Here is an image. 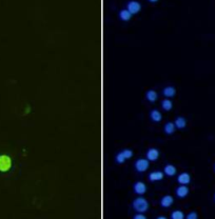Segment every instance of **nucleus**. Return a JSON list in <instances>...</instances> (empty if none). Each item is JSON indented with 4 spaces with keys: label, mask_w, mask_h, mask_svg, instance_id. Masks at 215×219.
Returning a JSON list of instances; mask_svg holds the SVG:
<instances>
[{
    "label": "nucleus",
    "mask_w": 215,
    "mask_h": 219,
    "mask_svg": "<svg viewBox=\"0 0 215 219\" xmlns=\"http://www.w3.org/2000/svg\"><path fill=\"white\" fill-rule=\"evenodd\" d=\"M173 202H174V198L172 197L171 195H166L160 199V205L163 206V208H169V206L173 205Z\"/></svg>",
    "instance_id": "8"
},
{
    "label": "nucleus",
    "mask_w": 215,
    "mask_h": 219,
    "mask_svg": "<svg viewBox=\"0 0 215 219\" xmlns=\"http://www.w3.org/2000/svg\"><path fill=\"white\" fill-rule=\"evenodd\" d=\"M150 117L153 121L155 122H159L161 119H163V116H161V113L159 112L158 110H152L150 113Z\"/></svg>",
    "instance_id": "13"
},
{
    "label": "nucleus",
    "mask_w": 215,
    "mask_h": 219,
    "mask_svg": "<svg viewBox=\"0 0 215 219\" xmlns=\"http://www.w3.org/2000/svg\"><path fill=\"white\" fill-rule=\"evenodd\" d=\"M133 189H134V192L137 194V195H143V194H145L147 191V185L143 182V181H137V182H135Z\"/></svg>",
    "instance_id": "6"
},
{
    "label": "nucleus",
    "mask_w": 215,
    "mask_h": 219,
    "mask_svg": "<svg viewBox=\"0 0 215 219\" xmlns=\"http://www.w3.org/2000/svg\"><path fill=\"white\" fill-rule=\"evenodd\" d=\"M134 219H146V216L143 215V213H138L136 215H134Z\"/></svg>",
    "instance_id": "23"
},
{
    "label": "nucleus",
    "mask_w": 215,
    "mask_h": 219,
    "mask_svg": "<svg viewBox=\"0 0 215 219\" xmlns=\"http://www.w3.org/2000/svg\"><path fill=\"white\" fill-rule=\"evenodd\" d=\"M171 218L172 219H184V215L181 211L179 210H176V211H173L171 214Z\"/></svg>",
    "instance_id": "19"
},
{
    "label": "nucleus",
    "mask_w": 215,
    "mask_h": 219,
    "mask_svg": "<svg viewBox=\"0 0 215 219\" xmlns=\"http://www.w3.org/2000/svg\"><path fill=\"white\" fill-rule=\"evenodd\" d=\"M157 219H166V217L164 216H159V217H157Z\"/></svg>",
    "instance_id": "24"
},
{
    "label": "nucleus",
    "mask_w": 215,
    "mask_h": 219,
    "mask_svg": "<svg viewBox=\"0 0 215 219\" xmlns=\"http://www.w3.org/2000/svg\"><path fill=\"white\" fill-rule=\"evenodd\" d=\"M159 157V151L155 148H151L147 151V159L149 161H155Z\"/></svg>",
    "instance_id": "5"
},
{
    "label": "nucleus",
    "mask_w": 215,
    "mask_h": 219,
    "mask_svg": "<svg viewBox=\"0 0 215 219\" xmlns=\"http://www.w3.org/2000/svg\"><path fill=\"white\" fill-rule=\"evenodd\" d=\"M161 107L164 110V111H171L172 107H173V103L170 99H164L161 102Z\"/></svg>",
    "instance_id": "18"
},
{
    "label": "nucleus",
    "mask_w": 215,
    "mask_h": 219,
    "mask_svg": "<svg viewBox=\"0 0 215 219\" xmlns=\"http://www.w3.org/2000/svg\"><path fill=\"white\" fill-rule=\"evenodd\" d=\"M122 152L123 156L126 157V159H129V158H131L133 156V151L132 150H129V148H126V150L121 151Z\"/></svg>",
    "instance_id": "21"
},
{
    "label": "nucleus",
    "mask_w": 215,
    "mask_h": 219,
    "mask_svg": "<svg viewBox=\"0 0 215 219\" xmlns=\"http://www.w3.org/2000/svg\"><path fill=\"white\" fill-rule=\"evenodd\" d=\"M132 17V14L128 11V10H121L119 12V18L122 20V21H129Z\"/></svg>",
    "instance_id": "15"
},
{
    "label": "nucleus",
    "mask_w": 215,
    "mask_h": 219,
    "mask_svg": "<svg viewBox=\"0 0 215 219\" xmlns=\"http://www.w3.org/2000/svg\"><path fill=\"white\" fill-rule=\"evenodd\" d=\"M176 168L173 164H167L163 168V173L167 176H174L176 174Z\"/></svg>",
    "instance_id": "12"
},
{
    "label": "nucleus",
    "mask_w": 215,
    "mask_h": 219,
    "mask_svg": "<svg viewBox=\"0 0 215 219\" xmlns=\"http://www.w3.org/2000/svg\"><path fill=\"white\" fill-rule=\"evenodd\" d=\"M150 2H156V1H158V0H149Z\"/></svg>",
    "instance_id": "25"
},
{
    "label": "nucleus",
    "mask_w": 215,
    "mask_h": 219,
    "mask_svg": "<svg viewBox=\"0 0 215 219\" xmlns=\"http://www.w3.org/2000/svg\"><path fill=\"white\" fill-rule=\"evenodd\" d=\"M146 97L150 102H155L156 100H157V97H158L157 92L154 91V90H149L148 92H147V94H146Z\"/></svg>",
    "instance_id": "11"
},
{
    "label": "nucleus",
    "mask_w": 215,
    "mask_h": 219,
    "mask_svg": "<svg viewBox=\"0 0 215 219\" xmlns=\"http://www.w3.org/2000/svg\"><path fill=\"white\" fill-rule=\"evenodd\" d=\"M188 194H189V189H188V187H186L184 185H181L180 187H178V188L176 189L177 197L184 198V197H187V196H188Z\"/></svg>",
    "instance_id": "9"
},
{
    "label": "nucleus",
    "mask_w": 215,
    "mask_h": 219,
    "mask_svg": "<svg viewBox=\"0 0 215 219\" xmlns=\"http://www.w3.org/2000/svg\"><path fill=\"white\" fill-rule=\"evenodd\" d=\"M177 181H178V183H180V185H188L190 183V181H191V176H190L189 173L187 172H184L181 173V174L178 175V177H177Z\"/></svg>",
    "instance_id": "7"
},
{
    "label": "nucleus",
    "mask_w": 215,
    "mask_h": 219,
    "mask_svg": "<svg viewBox=\"0 0 215 219\" xmlns=\"http://www.w3.org/2000/svg\"><path fill=\"white\" fill-rule=\"evenodd\" d=\"M11 167H12L11 158L6 155L0 156V171H2V172H6V171L10 170Z\"/></svg>",
    "instance_id": "3"
},
{
    "label": "nucleus",
    "mask_w": 215,
    "mask_h": 219,
    "mask_svg": "<svg viewBox=\"0 0 215 219\" xmlns=\"http://www.w3.org/2000/svg\"><path fill=\"white\" fill-rule=\"evenodd\" d=\"M115 160H116V162L117 163H119V164H121V163H123L126 161V157L123 156L122 154V152H120V153H118L117 155H116V157H115Z\"/></svg>",
    "instance_id": "20"
},
{
    "label": "nucleus",
    "mask_w": 215,
    "mask_h": 219,
    "mask_svg": "<svg viewBox=\"0 0 215 219\" xmlns=\"http://www.w3.org/2000/svg\"><path fill=\"white\" fill-rule=\"evenodd\" d=\"M149 165H150V162H149L148 159H143V158H139L135 161V167L136 171L139 173H143V172H146L147 170L149 168Z\"/></svg>",
    "instance_id": "2"
},
{
    "label": "nucleus",
    "mask_w": 215,
    "mask_h": 219,
    "mask_svg": "<svg viewBox=\"0 0 215 219\" xmlns=\"http://www.w3.org/2000/svg\"><path fill=\"white\" fill-rule=\"evenodd\" d=\"M174 123H175V127L177 129H184V128H186V125H187V120H186V118H184V117H177Z\"/></svg>",
    "instance_id": "16"
},
{
    "label": "nucleus",
    "mask_w": 215,
    "mask_h": 219,
    "mask_svg": "<svg viewBox=\"0 0 215 219\" xmlns=\"http://www.w3.org/2000/svg\"><path fill=\"white\" fill-rule=\"evenodd\" d=\"M214 199H215V195H214Z\"/></svg>",
    "instance_id": "26"
},
{
    "label": "nucleus",
    "mask_w": 215,
    "mask_h": 219,
    "mask_svg": "<svg viewBox=\"0 0 215 219\" xmlns=\"http://www.w3.org/2000/svg\"><path fill=\"white\" fill-rule=\"evenodd\" d=\"M163 96H166L167 98L173 97V96H175V94H176V90L174 89L173 87H167L163 89Z\"/></svg>",
    "instance_id": "14"
},
{
    "label": "nucleus",
    "mask_w": 215,
    "mask_h": 219,
    "mask_svg": "<svg viewBox=\"0 0 215 219\" xmlns=\"http://www.w3.org/2000/svg\"><path fill=\"white\" fill-rule=\"evenodd\" d=\"M175 123L174 122H167L164 124V132L167 133L168 135H171L175 132Z\"/></svg>",
    "instance_id": "17"
},
{
    "label": "nucleus",
    "mask_w": 215,
    "mask_h": 219,
    "mask_svg": "<svg viewBox=\"0 0 215 219\" xmlns=\"http://www.w3.org/2000/svg\"><path fill=\"white\" fill-rule=\"evenodd\" d=\"M197 217H198V215L196 212H190L187 215V219H197Z\"/></svg>",
    "instance_id": "22"
},
{
    "label": "nucleus",
    "mask_w": 215,
    "mask_h": 219,
    "mask_svg": "<svg viewBox=\"0 0 215 219\" xmlns=\"http://www.w3.org/2000/svg\"><path fill=\"white\" fill-rule=\"evenodd\" d=\"M133 209L137 213H146L149 210V202L146 198L137 197L133 200Z\"/></svg>",
    "instance_id": "1"
},
{
    "label": "nucleus",
    "mask_w": 215,
    "mask_h": 219,
    "mask_svg": "<svg viewBox=\"0 0 215 219\" xmlns=\"http://www.w3.org/2000/svg\"><path fill=\"white\" fill-rule=\"evenodd\" d=\"M163 178V173L160 171H154L149 174V180L150 181H158Z\"/></svg>",
    "instance_id": "10"
},
{
    "label": "nucleus",
    "mask_w": 215,
    "mask_h": 219,
    "mask_svg": "<svg viewBox=\"0 0 215 219\" xmlns=\"http://www.w3.org/2000/svg\"><path fill=\"white\" fill-rule=\"evenodd\" d=\"M126 10L130 12L131 14H137L139 11L141 10V4L138 1H130L126 4Z\"/></svg>",
    "instance_id": "4"
}]
</instances>
